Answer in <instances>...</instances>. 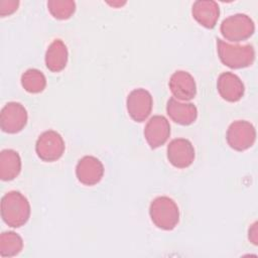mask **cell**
Returning a JSON list of instances; mask_svg holds the SVG:
<instances>
[{
    "mask_svg": "<svg viewBox=\"0 0 258 258\" xmlns=\"http://www.w3.org/2000/svg\"><path fill=\"white\" fill-rule=\"evenodd\" d=\"M1 217L12 228L25 225L30 217V205L26 197L18 190L6 192L1 199Z\"/></svg>",
    "mask_w": 258,
    "mask_h": 258,
    "instance_id": "6da1fadb",
    "label": "cell"
},
{
    "mask_svg": "<svg viewBox=\"0 0 258 258\" xmlns=\"http://www.w3.org/2000/svg\"><path fill=\"white\" fill-rule=\"evenodd\" d=\"M217 51L220 60L231 69H244L255 60V49L252 44L229 43L217 38Z\"/></svg>",
    "mask_w": 258,
    "mask_h": 258,
    "instance_id": "7a4b0ae2",
    "label": "cell"
},
{
    "mask_svg": "<svg viewBox=\"0 0 258 258\" xmlns=\"http://www.w3.org/2000/svg\"><path fill=\"white\" fill-rule=\"evenodd\" d=\"M149 215L152 223L159 229L173 230L179 222V209L176 203L169 197L155 198L149 207Z\"/></svg>",
    "mask_w": 258,
    "mask_h": 258,
    "instance_id": "3957f363",
    "label": "cell"
},
{
    "mask_svg": "<svg viewBox=\"0 0 258 258\" xmlns=\"http://www.w3.org/2000/svg\"><path fill=\"white\" fill-rule=\"evenodd\" d=\"M220 30L225 39L232 42H240L253 35L255 24L247 14L236 13L222 21Z\"/></svg>",
    "mask_w": 258,
    "mask_h": 258,
    "instance_id": "277c9868",
    "label": "cell"
},
{
    "mask_svg": "<svg viewBox=\"0 0 258 258\" xmlns=\"http://www.w3.org/2000/svg\"><path fill=\"white\" fill-rule=\"evenodd\" d=\"M226 140L232 149L236 151H244L255 143L256 129L249 121H234L227 129Z\"/></svg>",
    "mask_w": 258,
    "mask_h": 258,
    "instance_id": "5b68a950",
    "label": "cell"
},
{
    "mask_svg": "<svg viewBox=\"0 0 258 258\" xmlns=\"http://www.w3.org/2000/svg\"><path fill=\"white\" fill-rule=\"evenodd\" d=\"M66 149L64 141L61 135L54 130L42 132L35 143V152L37 156L46 162H52L59 159Z\"/></svg>",
    "mask_w": 258,
    "mask_h": 258,
    "instance_id": "8992f818",
    "label": "cell"
},
{
    "mask_svg": "<svg viewBox=\"0 0 258 258\" xmlns=\"http://www.w3.org/2000/svg\"><path fill=\"white\" fill-rule=\"evenodd\" d=\"M27 111L18 102H8L0 113V126L2 131L10 134L20 132L26 125Z\"/></svg>",
    "mask_w": 258,
    "mask_h": 258,
    "instance_id": "52a82bcc",
    "label": "cell"
},
{
    "mask_svg": "<svg viewBox=\"0 0 258 258\" xmlns=\"http://www.w3.org/2000/svg\"><path fill=\"white\" fill-rule=\"evenodd\" d=\"M152 96L145 89H134L127 96L126 107L128 114L136 122L145 121L152 111Z\"/></svg>",
    "mask_w": 258,
    "mask_h": 258,
    "instance_id": "ba28073f",
    "label": "cell"
},
{
    "mask_svg": "<svg viewBox=\"0 0 258 258\" xmlns=\"http://www.w3.org/2000/svg\"><path fill=\"white\" fill-rule=\"evenodd\" d=\"M168 161L176 168H186L195 160L196 152L194 145L188 139H172L166 149Z\"/></svg>",
    "mask_w": 258,
    "mask_h": 258,
    "instance_id": "9c48e42d",
    "label": "cell"
},
{
    "mask_svg": "<svg viewBox=\"0 0 258 258\" xmlns=\"http://www.w3.org/2000/svg\"><path fill=\"white\" fill-rule=\"evenodd\" d=\"M104 165L99 158L86 155L82 157L76 166V175L78 180L85 185H95L101 181L104 175Z\"/></svg>",
    "mask_w": 258,
    "mask_h": 258,
    "instance_id": "30bf717a",
    "label": "cell"
},
{
    "mask_svg": "<svg viewBox=\"0 0 258 258\" xmlns=\"http://www.w3.org/2000/svg\"><path fill=\"white\" fill-rule=\"evenodd\" d=\"M170 135V125L168 120L161 115L151 117L145 125L144 137L150 146L155 149L163 145Z\"/></svg>",
    "mask_w": 258,
    "mask_h": 258,
    "instance_id": "8fae6325",
    "label": "cell"
},
{
    "mask_svg": "<svg viewBox=\"0 0 258 258\" xmlns=\"http://www.w3.org/2000/svg\"><path fill=\"white\" fill-rule=\"evenodd\" d=\"M173 98L179 101H189L196 97L197 85L194 77L185 71L174 72L168 82Z\"/></svg>",
    "mask_w": 258,
    "mask_h": 258,
    "instance_id": "7c38bea8",
    "label": "cell"
},
{
    "mask_svg": "<svg viewBox=\"0 0 258 258\" xmlns=\"http://www.w3.org/2000/svg\"><path fill=\"white\" fill-rule=\"evenodd\" d=\"M217 89L220 96L228 102H238L245 93V87L241 79L231 72L222 73L217 81Z\"/></svg>",
    "mask_w": 258,
    "mask_h": 258,
    "instance_id": "4fadbf2b",
    "label": "cell"
},
{
    "mask_svg": "<svg viewBox=\"0 0 258 258\" xmlns=\"http://www.w3.org/2000/svg\"><path fill=\"white\" fill-rule=\"evenodd\" d=\"M166 113L172 121L184 126L192 124L198 118V109L192 103L181 102L173 97L167 101Z\"/></svg>",
    "mask_w": 258,
    "mask_h": 258,
    "instance_id": "5bb4252c",
    "label": "cell"
},
{
    "mask_svg": "<svg viewBox=\"0 0 258 258\" xmlns=\"http://www.w3.org/2000/svg\"><path fill=\"white\" fill-rule=\"evenodd\" d=\"M192 17L204 27L214 28L220 16V7L213 0H198L191 7Z\"/></svg>",
    "mask_w": 258,
    "mask_h": 258,
    "instance_id": "9a60e30c",
    "label": "cell"
},
{
    "mask_svg": "<svg viewBox=\"0 0 258 258\" xmlns=\"http://www.w3.org/2000/svg\"><path fill=\"white\" fill-rule=\"evenodd\" d=\"M68 58V48L61 39H54L47 47L44 56L46 68L53 73L62 71L67 67Z\"/></svg>",
    "mask_w": 258,
    "mask_h": 258,
    "instance_id": "2e32d148",
    "label": "cell"
},
{
    "mask_svg": "<svg viewBox=\"0 0 258 258\" xmlns=\"http://www.w3.org/2000/svg\"><path fill=\"white\" fill-rule=\"evenodd\" d=\"M21 171V158L17 151L4 149L0 152V178L9 181L18 176Z\"/></svg>",
    "mask_w": 258,
    "mask_h": 258,
    "instance_id": "e0dca14e",
    "label": "cell"
},
{
    "mask_svg": "<svg viewBox=\"0 0 258 258\" xmlns=\"http://www.w3.org/2000/svg\"><path fill=\"white\" fill-rule=\"evenodd\" d=\"M23 248L22 238L15 232H3L0 236V255L13 257L18 255Z\"/></svg>",
    "mask_w": 258,
    "mask_h": 258,
    "instance_id": "ac0fdd59",
    "label": "cell"
},
{
    "mask_svg": "<svg viewBox=\"0 0 258 258\" xmlns=\"http://www.w3.org/2000/svg\"><path fill=\"white\" fill-rule=\"evenodd\" d=\"M21 86L31 94L42 92L46 86L45 76L37 69H28L21 76Z\"/></svg>",
    "mask_w": 258,
    "mask_h": 258,
    "instance_id": "d6986e66",
    "label": "cell"
},
{
    "mask_svg": "<svg viewBox=\"0 0 258 258\" xmlns=\"http://www.w3.org/2000/svg\"><path fill=\"white\" fill-rule=\"evenodd\" d=\"M47 8L54 18L66 20L75 13L76 3L72 0H49Z\"/></svg>",
    "mask_w": 258,
    "mask_h": 258,
    "instance_id": "ffe728a7",
    "label": "cell"
},
{
    "mask_svg": "<svg viewBox=\"0 0 258 258\" xmlns=\"http://www.w3.org/2000/svg\"><path fill=\"white\" fill-rule=\"evenodd\" d=\"M19 6V1L16 0H2L0 1V16H8L14 13Z\"/></svg>",
    "mask_w": 258,
    "mask_h": 258,
    "instance_id": "44dd1931",
    "label": "cell"
},
{
    "mask_svg": "<svg viewBox=\"0 0 258 258\" xmlns=\"http://www.w3.org/2000/svg\"><path fill=\"white\" fill-rule=\"evenodd\" d=\"M258 231H257V222H254L248 231V238L250 240V242H252L254 245H257L258 242V235H257Z\"/></svg>",
    "mask_w": 258,
    "mask_h": 258,
    "instance_id": "7402d4cb",
    "label": "cell"
},
{
    "mask_svg": "<svg viewBox=\"0 0 258 258\" xmlns=\"http://www.w3.org/2000/svg\"><path fill=\"white\" fill-rule=\"evenodd\" d=\"M110 5H113V6H122V5H124L126 2H113V3H110V2H108Z\"/></svg>",
    "mask_w": 258,
    "mask_h": 258,
    "instance_id": "603a6c76",
    "label": "cell"
}]
</instances>
